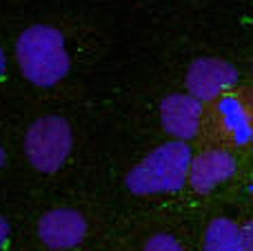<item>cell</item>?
Segmentation results:
<instances>
[{
	"instance_id": "3",
	"label": "cell",
	"mask_w": 253,
	"mask_h": 251,
	"mask_svg": "<svg viewBox=\"0 0 253 251\" xmlns=\"http://www.w3.org/2000/svg\"><path fill=\"white\" fill-rule=\"evenodd\" d=\"M74 149V131L62 116H40L25 131V156L40 173L62 169Z\"/></svg>"
},
{
	"instance_id": "12",
	"label": "cell",
	"mask_w": 253,
	"mask_h": 251,
	"mask_svg": "<svg viewBox=\"0 0 253 251\" xmlns=\"http://www.w3.org/2000/svg\"><path fill=\"white\" fill-rule=\"evenodd\" d=\"M4 71H7V56H4L2 47H0V78L4 76Z\"/></svg>"
},
{
	"instance_id": "4",
	"label": "cell",
	"mask_w": 253,
	"mask_h": 251,
	"mask_svg": "<svg viewBox=\"0 0 253 251\" xmlns=\"http://www.w3.org/2000/svg\"><path fill=\"white\" fill-rule=\"evenodd\" d=\"M87 236V220L78 209L56 207L38 220V238L51 251H69L78 247Z\"/></svg>"
},
{
	"instance_id": "10",
	"label": "cell",
	"mask_w": 253,
	"mask_h": 251,
	"mask_svg": "<svg viewBox=\"0 0 253 251\" xmlns=\"http://www.w3.org/2000/svg\"><path fill=\"white\" fill-rule=\"evenodd\" d=\"M240 245L242 251H253V222L245 225L240 229Z\"/></svg>"
},
{
	"instance_id": "8",
	"label": "cell",
	"mask_w": 253,
	"mask_h": 251,
	"mask_svg": "<svg viewBox=\"0 0 253 251\" xmlns=\"http://www.w3.org/2000/svg\"><path fill=\"white\" fill-rule=\"evenodd\" d=\"M205 251H242L240 229L236 222L227 218L211 220L205 234Z\"/></svg>"
},
{
	"instance_id": "13",
	"label": "cell",
	"mask_w": 253,
	"mask_h": 251,
	"mask_svg": "<svg viewBox=\"0 0 253 251\" xmlns=\"http://www.w3.org/2000/svg\"><path fill=\"white\" fill-rule=\"evenodd\" d=\"M4 163H7V151H4V147L0 145V169L4 167Z\"/></svg>"
},
{
	"instance_id": "9",
	"label": "cell",
	"mask_w": 253,
	"mask_h": 251,
	"mask_svg": "<svg viewBox=\"0 0 253 251\" xmlns=\"http://www.w3.org/2000/svg\"><path fill=\"white\" fill-rule=\"evenodd\" d=\"M142 251H182V247L178 245V240L171 238L167 234H156L144 243Z\"/></svg>"
},
{
	"instance_id": "1",
	"label": "cell",
	"mask_w": 253,
	"mask_h": 251,
	"mask_svg": "<svg viewBox=\"0 0 253 251\" xmlns=\"http://www.w3.org/2000/svg\"><path fill=\"white\" fill-rule=\"evenodd\" d=\"M16 62L20 74L36 87H53L71 69L65 36L51 25H31L16 40Z\"/></svg>"
},
{
	"instance_id": "2",
	"label": "cell",
	"mask_w": 253,
	"mask_h": 251,
	"mask_svg": "<svg viewBox=\"0 0 253 251\" xmlns=\"http://www.w3.org/2000/svg\"><path fill=\"white\" fill-rule=\"evenodd\" d=\"M191 151L182 140L165 142L144 156L125 178V185L135 196L169 194L184 185L189 178Z\"/></svg>"
},
{
	"instance_id": "5",
	"label": "cell",
	"mask_w": 253,
	"mask_h": 251,
	"mask_svg": "<svg viewBox=\"0 0 253 251\" xmlns=\"http://www.w3.org/2000/svg\"><path fill=\"white\" fill-rule=\"evenodd\" d=\"M238 80V71L218 58H200L187 71V91L198 100H211Z\"/></svg>"
},
{
	"instance_id": "7",
	"label": "cell",
	"mask_w": 253,
	"mask_h": 251,
	"mask_svg": "<svg viewBox=\"0 0 253 251\" xmlns=\"http://www.w3.org/2000/svg\"><path fill=\"white\" fill-rule=\"evenodd\" d=\"M236 171V163L224 151H205L189 165V178L191 187L200 194H207L220 182H224L231 173Z\"/></svg>"
},
{
	"instance_id": "11",
	"label": "cell",
	"mask_w": 253,
	"mask_h": 251,
	"mask_svg": "<svg viewBox=\"0 0 253 251\" xmlns=\"http://www.w3.org/2000/svg\"><path fill=\"white\" fill-rule=\"evenodd\" d=\"M7 240H9V222L4 216H0V251L7 245Z\"/></svg>"
},
{
	"instance_id": "6",
	"label": "cell",
	"mask_w": 253,
	"mask_h": 251,
	"mask_svg": "<svg viewBox=\"0 0 253 251\" xmlns=\"http://www.w3.org/2000/svg\"><path fill=\"white\" fill-rule=\"evenodd\" d=\"M160 120L165 131L178 140L193 138L200 125V100L191 93H171L160 102Z\"/></svg>"
}]
</instances>
